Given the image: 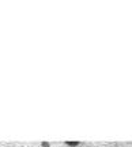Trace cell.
<instances>
[{
	"label": "cell",
	"instance_id": "6da1fadb",
	"mask_svg": "<svg viewBox=\"0 0 132 147\" xmlns=\"http://www.w3.org/2000/svg\"><path fill=\"white\" fill-rule=\"evenodd\" d=\"M65 144H68L69 147H76V146H79L80 143L79 142H65Z\"/></svg>",
	"mask_w": 132,
	"mask_h": 147
},
{
	"label": "cell",
	"instance_id": "7a4b0ae2",
	"mask_svg": "<svg viewBox=\"0 0 132 147\" xmlns=\"http://www.w3.org/2000/svg\"><path fill=\"white\" fill-rule=\"evenodd\" d=\"M41 146H42V147H49V143H48V142H42V143H41Z\"/></svg>",
	"mask_w": 132,
	"mask_h": 147
}]
</instances>
